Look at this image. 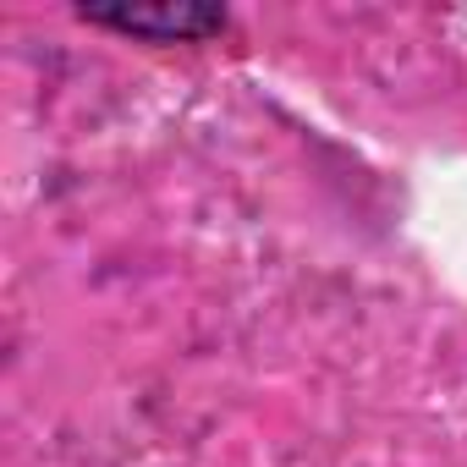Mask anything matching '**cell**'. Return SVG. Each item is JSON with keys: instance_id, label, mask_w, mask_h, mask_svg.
Returning a JSON list of instances; mask_svg holds the SVG:
<instances>
[{"instance_id": "obj_1", "label": "cell", "mask_w": 467, "mask_h": 467, "mask_svg": "<svg viewBox=\"0 0 467 467\" xmlns=\"http://www.w3.org/2000/svg\"><path fill=\"white\" fill-rule=\"evenodd\" d=\"M83 23L143 39V45H203L231 28L225 6H198V0H110V6H78Z\"/></svg>"}]
</instances>
